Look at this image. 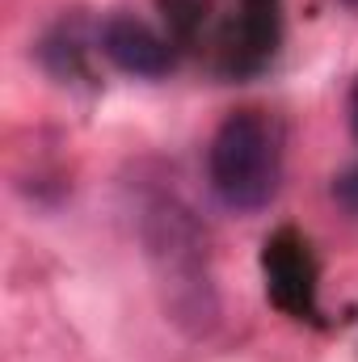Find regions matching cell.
Listing matches in <instances>:
<instances>
[{
    "label": "cell",
    "mask_w": 358,
    "mask_h": 362,
    "mask_svg": "<svg viewBox=\"0 0 358 362\" xmlns=\"http://www.w3.org/2000/svg\"><path fill=\"white\" fill-rule=\"evenodd\" d=\"M207 169H211V189L219 194L228 211L253 215L270 206V198L278 194V177H282L274 127L258 110L228 114L211 139Z\"/></svg>",
    "instance_id": "cell-1"
},
{
    "label": "cell",
    "mask_w": 358,
    "mask_h": 362,
    "mask_svg": "<svg viewBox=\"0 0 358 362\" xmlns=\"http://www.w3.org/2000/svg\"><path fill=\"white\" fill-rule=\"evenodd\" d=\"M101 51L114 68L131 72V76H165L173 68V51L169 42L139 17H110L101 25Z\"/></svg>",
    "instance_id": "cell-2"
},
{
    "label": "cell",
    "mask_w": 358,
    "mask_h": 362,
    "mask_svg": "<svg viewBox=\"0 0 358 362\" xmlns=\"http://www.w3.org/2000/svg\"><path fill=\"white\" fill-rule=\"evenodd\" d=\"M333 198L346 215H358V165H350L346 173L333 177Z\"/></svg>",
    "instance_id": "cell-3"
},
{
    "label": "cell",
    "mask_w": 358,
    "mask_h": 362,
    "mask_svg": "<svg viewBox=\"0 0 358 362\" xmlns=\"http://www.w3.org/2000/svg\"><path fill=\"white\" fill-rule=\"evenodd\" d=\"M350 131H354V139H358V81H354V89H350Z\"/></svg>",
    "instance_id": "cell-4"
}]
</instances>
